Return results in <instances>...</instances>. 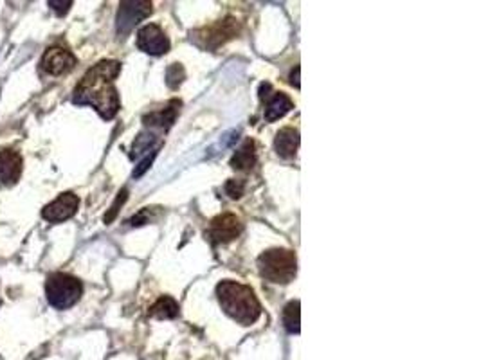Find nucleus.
<instances>
[{
	"label": "nucleus",
	"mask_w": 481,
	"mask_h": 360,
	"mask_svg": "<svg viewBox=\"0 0 481 360\" xmlns=\"http://www.w3.org/2000/svg\"><path fill=\"white\" fill-rule=\"evenodd\" d=\"M148 220H150V209H143L139 215L133 216L132 220H130V224H132V225H143V224H148Z\"/></svg>",
	"instance_id": "5701e85b"
},
{
	"label": "nucleus",
	"mask_w": 481,
	"mask_h": 360,
	"mask_svg": "<svg viewBox=\"0 0 481 360\" xmlns=\"http://www.w3.org/2000/svg\"><path fill=\"white\" fill-rule=\"evenodd\" d=\"M83 294V284L71 274L54 272L46 281L47 301L56 310H67L80 301Z\"/></svg>",
	"instance_id": "7ed1b4c3"
},
{
	"label": "nucleus",
	"mask_w": 481,
	"mask_h": 360,
	"mask_svg": "<svg viewBox=\"0 0 481 360\" xmlns=\"http://www.w3.org/2000/svg\"><path fill=\"white\" fill-rule=\"evenodd\" d=\"M216 296L222 310L243 326H250L262 314V307L258 303L256 296L245 284H240L236 281H222L216 287Z\"/></svg>",
	"instance_id": "f03ea898"
},
{
	"label": "nucleus",
	"mask_w": 481,
	"mask_h": 360,
	"mask_svg": "<svg viewBox=\"0 0 481 360\" xmlns=\"http://www.w3.org/2000/svg\"><path fill=\"white\" fill-rule=\"evenodd\" d=\"M150 315L157 319H173L178 315V304L171 297H161L152 308H150Z\"/></svg>",
	"instance_id": "dca6fc26"
},
{
	"label": "nucleus",
	"mask_w": 481,
	"mask_h": 360,
	"mask_svg": "<svg viewBox=\"0 0 481 360\" xmlns=\"http://www.w3.org/2000/svg\"><path fill=\"white\" fill-rule=\"evenodd\" d=\"M274 148L276 153L283 159H290L295 155L300 148V132L294 128H283L278 132L276 140H274Z\"/></svg>",
	"instance_id": "ddd939ff"
},
{
	"label": "nucleus",
	"mask_w": 481,
	"mask_h": 360,
	"mask_svg": "<svg viewBox=\"0 0 481 360\" xmlns=\"http://www.w3.org/2000/svg\"><path fill=\"white\" fill-rule=\"evenodd\" d=\"M78 207H80V198L74 193H71V191H67V193H61L60 197L54 198L51 204H47L42 209V218L51 222V224H58V222H65L72 218V216L76 215Z\"/></svg>",
	"instance_id": "423d86ee"
},
{
	"label": "nucleus",
	"mask_w": 481,
	"mask_h": 360,
	"mask_svg": "<svg viewBox=\"0 0 481 360\" xmlns=\"http://www.w3.org/2000/svg\"><path fill=\"white\" fill-rule=\"evenodd\" d=\"M137 47H139L143 53L153 54V56H159L164 54L170 49V42H168L166 34L163 33L159 26L156 24H148L143 29L137 33Z\"/></svg>",
	"instance_id": "6e6552de"
},
{
	"label": "nucleus",
	"mask_w": 481,
	"mask_h": 360,
	"mask_svg": "<svg viewBox=\"0 0 481 360\" xmlns=\"http://www.w3.org/2000/svg\"><path fill=\"white\" fill-rule=\"evenodd\" d=\"M150 13H152V2H143V0H137V2H121L119 4L118 20H116L119 36H126Z\"/></svg>",
	"instance_id": "39448f33"
},
{
	"label": "nucleus",
	"mask_w": 481,
	"mask_h": 360,
	"mask_svg": "<svg viewBox=\"0 0 481 360\" xmlns=\"http://www.w3.org/2000/svg\"><path fill=\"white\" fill-rule=\"evenodd\" d=\"M256 163V152H254V143L253 140H245L242 148L235 153V157L231 159V166L235 170H250Z\"/></svg>",
	"instance_id": "2eb2a0df"
},
{
	"label": "nucleus",
	"mask_w": 481,
	"mask_h": 360,
	"mask_svg": "<svg viewBox=\"0 0 481 360\" xmlns=\"http://www.w3.org/2000/svg\"><path fill=\"white\" fill-rule=\"evenodd\" d=\"M119 71V61L103 60L96 63L74 88L72 103L92 106L103 119L110 121L119 110V96L114 87Z\"/></svg>",
	"instance_id": "f257e3e1"
},
{
	"label": "nucleus",
	"mask_w": 481,
	"mask_h": 360,
	"mask_svg": "<svg viewBox=\"0 0 481 360\" xmlns=\"http://www.w3.org/2000/svg\"><path fill=\"white\" fill-rule=\"evenodd\" d=\"M153 140H156V137H153V135H146V133H141V135L136 139V143H133L132 157H139L141 153L148 152V150H150V146H152V144H153Z\"/></svg>",
	"instance_id": "a211bd4d"
},
{
	"label": "nucleus",
	"mask_w": 481,
	"mask_h": 360,
	"mask_svg": "<svg viewBox=\"0 0 481 360\" xmlns=\"http://www.w3.org/2000/svg\"><path fill=\"white\" fill-rule=\"evenodd\" d=\"M236 33H238V24H236V20L228 19L224 20V22H218L216 26L195 33V40H197L202 47L216 49L218 46L228 42L229 38H233Z\"/></svg>",
	"instance_id": "0eeeda50"
},
{
	"label": "nucleus",
	"mask_w": 481,
	"mask_h": 360,
	"mask_svg": "<svg viewBox=\"0 0 481 360\" xmlns=\"http://www.w3.org/2000/svg\"><path fill=\"white\" fill-rule=\"evenodd\" d=\"M178 106H181V101H171L166 108H161V110L152 112V114H148L144 118V123L150 126H157V128H170L173 125L175 118H177Z\"/></svg>",
	"instance_id": "4468645a"
},
{
	"label": "nucleus",
	"mask_w": 481,
	"mask_h": 360,
	"mask_svg": "<svg viewBox=\"0 0 481 360\" xmlns=\"http://www.w3.org/2000/svg\"><path fill=\"white\" fill-rule=\"evenodd\" d=\"M292 85H295V87H298V88H300V67H295V76H294V74H292Z\"/></svg>",
	"instance_id": "393cba45"
},
{
	"label": "nucleus",
	"mask_w": 481,
	"mask_h": 360,
	"mask_svg": "<svg viewBox=\"0 0 481 360\" xmlns=\"http://www.w3.org/2000/svg\"><path fill=\"white\" fill-rule=\"evenodd\" d=\"M125 200H126V190H123L121 193H119L118 200H116L114 204H112V207H110V211L105 215V222H106V224H110V222L114 220L116 215H118V212H119V207H121V205L125 204Z\"/></svg>",
	"instance_id": "aec40b11"
},
{
	"label": "nucleus",
	"mask_w": 481,
	"mask_h": 360,
	"mask_svg": "<svg viewBox=\"0 0 481 360\" xmlns=\"http://www.w3.org/2000/svg\"><path fill=\"white\" fill-rule=\"evenodd\" d=\"M166 78L168 85H170L171 88H177V85H181L182 80H184V68H182L178 63H173L170 68H168Z\"/></svg>",
	"instance_id": "6ab92c4d"
},
{
	"label": "nucleus",
	"mask_w": 481,
	"mask_h": 360,
	"mask_svg": "<svg viewBox=\"0 0 481 360\" xmlns=\"http://www.w3.org/2000/svg\"><path fill=\"white\" fill-rule=\"evenodd\" d=\"M156 153L157 152H152V155H148L146 159H144L143 163L139 164V168H137V170L133 171V177H141V175H143L144 171H146L148 168H150V164H152V160H153V157H156Z\"/></svg>",
	"instance_id": "b1692460"
},
{
	"label": "nucleus",
	"mask_w": 481,
	"mask_h": 360,
	"mask_svg": "<svg viewBox=\"0 0 481 360\" xmlns=\"http://www.w3.org/2000/svg\"><path fill=\"white\" fill-rule=\"evenodd\" d=\"M74 65H76V58L64 47H49L42 58V68L51 76H61L65 72L72 71Z\"/></svg>",
	"instance_id": "1a4fd4ad"
},
{
	"label": "nucleus",
	"mask_w": 481,
	"mask_h": 360,
	"mask_svg": "<svg viewBox=\"0 0 481 360\" xmlns=\"http://www.w3.org/2000/svg\"><path fill=\"white\" fill-rule=\"evenodd\" d=\"M243 190H245V184H243L242 180H229V182L226 184V191H228V195L231 198L242 197Z\"/></svg>",
	"instance_id": "412c9836"
},
{
	"label": "nucleus",
	"mask_w": 481,
	"mask_h": 360,
	"mask_svg": "<svg viewBox=\"0 0 481 360\" xmlns=\"http://www.w3.org/2000/svg\"><path fill=\"white\" fill-rule=\"evenodd\" d=\"M49 6L54 9V13H56V15L64 16L65 13H67L69 9H71L72 2H71V0H65V2H61V0H58V2H56V0H51Z\"/></svg>",
	"instance_id": "4be33fe9"
},
{
	"label": "nucleus",
	"mask_w": 481,
	"mask_h": 360,
	"mask_svg": "<svg viewBox=\"0 0 481 360\" xmlns=\"http://www.w3.org/2000/svg\"><path fill=\"white\" fill-rule=\"evenodd\" d=\"M22 155L16 150H0V184L13 186V184L19 182L20 175H22Z\"/></svg>",
	"instance_id": "f8f14e48"
},
{
	"label": "nucleus",
	"mask_w": 481,
	"mask_h": 360,
	"mask_svg": "<svg viewBox=\"0 0 481 360\" xmlns=\"http://www.w3.org/2000/svg\"><path fill=\"white\" fill-rule=\"evenodd\" d=\"M260 92H262L260 98L265 101V119L269 123L283 118L292 108L290 98L287 94H283V92H273V87L269 83H263Z\"/></svg>",
	"instance_id": "9b49d317"
},
{
	"label": "nucleus",
	"mask_w": 481,
	"mask_h": 360,
	"mask_svg": "<svg viewBox=\"0 0 481 360\" xmlns=\"http://www.w3.org/2000/svg\"><path fill=\"white\" fill-rule=\"evenodd\" d=\"M243 225L242 222L236 218L235 215H224L218 216L211 222V227L208 231V238L213 243H226L231 242V240L238 238L240 232H242Z\"/></svg>",
	"instance_id": "9d476101"
},
{
	"label": "nucleus",
	"mask_w": 481,
	"mask_h": 360,
	"mask_svg": "<svg viewBox=\"0 0 481 360\" xmlns=\"http://www.w3.org/2000/svg\"><path fill=\"white\" fill-rule=\"evenodd\" d=\"M258 267L263 279L287 284L295 276V254L288 249L267 250L258 258Z\"/></svg>",
	"instance_id": "20e7f679"
},
{
	"label": "nucleus",
	"mask_w": 481,
	"mask_h": 360,
	"mask_svg": "<svg viewBox=\"0 0 481 360\" xmlns=\"http://www.w3.org/2000/svg\"><path fill=\"white\" fill-rule=\"evenodd\" d=\"M283 324L290 334H300V301H292L285 307Z\"/></svg>",
	"instance_id": "f3484780"
}]
</instances>
